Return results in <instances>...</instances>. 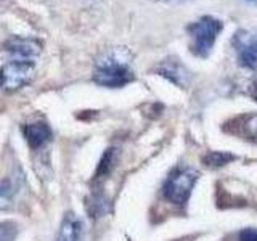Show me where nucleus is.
<instances>
[{
	"mask_svg": "<svg viewBox=\"0 0 257 241\" xmlns=\"http://www.w3.org/2000/svg\"><path fill=\"white\" fill-rule=\"evenodd\" d=\"M80 236H82V222L74 212H68L63 217L55 241H80Z\"/></svg>",
	"mask_w": 257,
	"mask_h": 241,
	"instance_id": "1a4fd4ad",
	"label": "nucleus"
},
{
	"mask_svg": "<svg viewBox=\"0 0 257 241\" xmlns=\"http://www.w3.org/2000/svg\"><path fill=\"white\" fill-rule=\"evenodd\" d=\"M20 182L15 177H5L0 179V209H10L13 206V201L16 193H18Z\"/></svg>",
	"mask_w": 257,
	"mask_h": 241,
	"instance_id": "9d476101",
	"label": "nucleus"
},
{
	"mask_svg": "<svg viewBox=\"0 0 257 241\" xmlns=\"http://www.w3.org/2000/svg\"><path fill=\"white\" fill-rule=\"evenodd\" d=\"M4 48H5V52H8L13 56V58L34 60L36 56L40 53V50H42V44H40L37 39L15 36V37L7 40Z\"/></svg>",
	"mask_w": 257,
	"mask_h": 241,
	"instance_id": "0eeeda50",
	"label": "nucleus"
},
{
	"mask_svg": "<svg viewBox=\"0 0 257 241\" xmlns=\"http://www.w3.org/2000/svg\"><path fill=\"white\" fill-rule=\"evenodd\" d=\"M158 72L161 76H164L167 77L171 82L177 84V85H185V71L183 68L180 66V64H177V63H164V64H161V68L158 69Z\"/></svg>",
	"mask_w": 257,
	"mask_h": 241,
	"instance_id": "f8f14e48",
	"label": "nucleus"
},
{
	"mask_svg": "<svg viewBox=\"0 0 257 241\" xmlns=\"http://www.w3.org/2000/svg\"><path fill=\"white\" fill-rule=\"evenodd\" d=\"M223 31V23L211 15L201 16L199 20L190 23L187 26V34L191 39L190 50L198 58H207L212 53L217 37Z\"/></svg>",
	"mask_w": 257,
	"mask_h": 241,
	"instance_id": "f03ea898",
	"label": "nucleus"
},
{
	"mask_svg": "<svg viewBox=\"0 0 257 241\" xmlns=\"http://www.w3.org/2000/svg\"><path fill=\"white\" fill-rule=\"evenodd\" d=\"M238 241H257V228L255 227H247V228L239 230Z\"/></svg>",
	"mask_w": 257,
	"mask_h": 241,
	"instance_id": "dca6fc26",
	"label": "nucleus"
},
{
	"mask_svg": "<svg viewBox=\"0 0 257 241\" xmlns=\"http://www.w3.org/2000/svg\"><path fill=\"white\" fill-rule=\"evenodd\" d=\"M198 172L191 167L179 166L169 174V177L164 182L163 195L169 203L183 206L191 196V191L195 188L198 182Z\"/></svg>",
	"mask_w": 257,
	"mask_h": 241,
	"instance_id": "7ed1b4c3",
	"label": "nucleus"
},
{
	"mask_svg": "<svg viewBox=\"0 0 257 241\" xmlns=\"http://www.w3.org/2000/svg\"><path fill=\"white\" fill-rule=\"evenodd\" d=\"M235 159H236V156L231 155V153H227V151H209L207 155L203 156V163L207 167L217 169V167H223L225 164H228Z\"/></svg>",
	"mask_w": 257,
	"mask_h": 241,
	"instance_id": "ddd939ff",
	"label": "nucleus"
},
{
	"mask_svg": "<svg viewBox=\"0 0 257 241\" xmlns=\"http://www.w3.org/2000/svg\"><path fill=\"white\" fill-rule=\"evenodd\" d=\"M21 132L26 139L31 150H40L47 142L52 139V129L44 120H37V123L24 124L21 127Z\"/></svg>",
	"mask_w": 257,
	"mask_h": 241,
	"instance_id": "6e6552de",
	"label": "nucleus"
},
{
	"mask_svg": "<svg viewBox=\"0 0 257 241\" xmlns=\"http://www.w3.org/2000/svg\"><path fill=\"white\" fill-rule=\"evenodd\" d=\"M116 161H117V150L116 148H108L104 151V155L101 156L100 159V164L96 167V172H95V177L93 180H104L106 177L112 172V169L116 166Z\"/></svg>",
	"mask_w": 257,
	"mask_h": 241,
	"instance_id": "9b49d317",
	"label": "nucleus"
},
{
	"mask_svg": "<svg viewBox=\"0 0 257 241\" xmlns=\"http://www.w3.org/2000/svg\"><path fill=\"white\" fill-rule=\"evenodd\" d=\"M36 74V61L34 60H18L13 58L7 61L0 68V90L15 92L18 88L31 84Z\"/></svg>",
	"mask_w": 257,
	"mask_h": 241,
	"instance_id": "20e7f679",
	"label": "nucleus"
},
{
	"mask_svg": "<svg viewBox=\"0 0 257 241\" xmlns=\"http://www.w3.org/2000/svg\"><path fill=\"white\" fill-rule=\"evenodd\" d=\"M18 236V225L15 222H0V241H15Z\"/></svg>",
	"mask_w": 257,
	"mask_h": 241,
	"instance_id": "2eb2a0df",
	"label": "nucleus"
},
{
	"mask_svg": "<svg viewBox=\"0 0 257 241\" xmlns=\"http://www.w3.org/2000/svg\"><path fill=\"white\" fill-rule=\"evenodd\" d=\"M92 79L96 85L106 88H120L135 80V74L128 63L120 60L116 53H104L95 63Z\"/></svg>",
	"mask_w": 257,
	"mask_h": 241,
	"instance_id": "f257e3e1",
	"label": "nucleus"
},
{
	"mask_svg": "<svg viewBox=\"0 0 257 241\" xmlns=\"http://www.w3.org/2000/svg\"><path fill=\"white\" fill-rule=\"evenodd\" d=\"M223 131L243 140L257 142V112H249V114L233 117L223 126Z\"/></svg>",
	"mask_w": 257,
	"mask_h": 241,
	"instance_id": "423d86ee",
	"label": "nucleus"
},
{
	"mask_svg": "<svg viewBox=\"0 0 257 241\" xmlns=\"http://www.w3.org/2000/svg\"><path fill=\"white\" fill-rule=\"evenodd\" d=\"M191 238H182V239H174V241H190Z\"/></svg>",
	"mask_w": 257,
	"mask_h": 241,
	"instance_id": "a211bd4d",
	"label": "nucleus"
},
{
	"mask_svg": "<svg viewBox=\"0 0 257 241\" xmlns=\"http://www.w3.org/2000/svg\"><path fill=\"white\" fill-rule=\"evenodd\" d=\"M236 60L241 68L257 71V32L238 31L233 37Z\"/></svg>",
	"mask_w": 257,
	"mask_h": 241,
	"instance_id": "39448f33",
	"label": "nucleus"
},
{
	"mask_svg": "<svg viewBox=\"0 0 257 241\" xmlns=\"http://www.w3.org/2000/svg\"><path fill=\"white\" fill-rule=\"evenodd\" d=\"M87 211L93 219L95 217H101L109 211V201L101 195H95L87 201Z\"/></svg>",
	"mask_w": 257,
	"mask_h": 241,
	"instance_id": "4468645a",
	"label": "nucleus"
},
{
	"mask_svg": "<svg viewBox=\"0 0 257 241\" xmlns=\"http://www.w3.org/2000/svg\"><path fill=\"white\" fill-rule=\"evenodd\" d=\"M247 95L251 96L252 100L257 101V82L251 84V87H249V90H247Z\"/></svg>",
	"mask_w": 257,
	"mask_h": 241,
	"instance_id": "f3484780",
	"label": "nucleus"
}]
</instances>
